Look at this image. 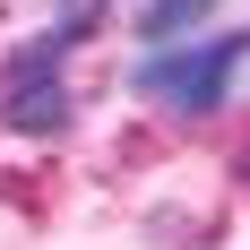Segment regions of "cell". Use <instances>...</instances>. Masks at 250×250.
I'll use <instances>...</instances> for the list:
<instances>
[{"label": "cell", "mask_w": 250, "mask_h": 250, "mask_svg": "<svg viewBox=\"0 0 250 250\" xmlns=\"http://www.w3.org/2000/svg\"><path fill=\"white\" fill-rule=\"evenodd\" d=\"M104 26V9H78V0H61V18L43 26V35H26L9 61H0V121L18 129V138H61V129L78 121V104H69V52L86 43Z\"/></svg>", "instance_id": "1"}, {"label": "cell", "mask_w": 250, "mask_h": 250, "mask_svg": "<svg viewBox=\"0 0 250 250\" xmlns=\"http://www.w3.org/2000/svg\"><path fill=\"white\" fill-rule=\"evenodd\" d=\"M242 61H250V26H233L216 43H147V61L129 69V86L147 104H173V112H216L233 95Z\"/></svg>", "instance_id": "2"}, {"label": "cell", "mask_w": 250, "mask_h": 250, "mask_svg": "<svg viewBox=\"0 0 250 250\" xmlns=\"http://www.w3.org/2000/svg\"><path fill=\"white\" fill-rule=\"evenodd\" d=\"M207 18H216V0H147V9H138V35H147V43H181V35H199Z\"/></svg>", "instance_id": "3"}, {"label": "cell", "mask_w": 250, "mask_h": 250, "mask_svg": "<svg viewBox=\"0 0 250 250\" xmlns=\"http://www.w3.org/2000/svg\"><path fill=\"white\" fill-rule=\"evenodd\" d=\"M78 9H112V0H78Z\"/></svg>", "instance_id": "4"}]
</instances>
